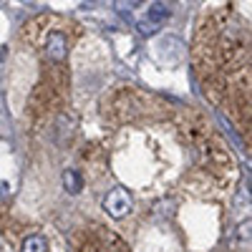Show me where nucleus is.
I'll return each mask as SVG.
<instances>
[{
    "label": "nucleus",
    "mask_w": 252,
    "mask_h": 252,
    "mask_svg": "<svg viewBox=\"0 0 252 252\" xmlns=\"http://www.w3.org/2000/svg\"><path fill=\"white\" fill-rule=\"evenodd\" d=\"M46 247H48V245H46V240L40 237V235H31V237L23 240V247H20V252H48Z\"/></svg>",
    "instance_id": "423d86ee"
},
{
    "label": "nucleus",
    "mask_w": 252,
    "mask_h": 252,
    "mask_svg": "<svg viewBox=\"0 0 252 252\" xmlns=\"http://www.w3.org/2000/svg\"><path fill=\"white\" fill-rule=\"evenodd\" d=\"M103 209H106L114 220L126 217V215L131 212V197H129V192L121 189V187L111 189V192L106 194V199H103Z\"/></svg>",
    "instance_id": "f03ea898"
},
{
    "label": "nucleus",
    "mask_w": 252,
    "mask_h": 252,
    "mask_svg": "<svg viewBox=\"0 0 252 252\" xmlns=\"http://www.w3.org/2000/svg\"><path fill=\"white\" fill-rule=\"evenodd\" d=\"M169 18V8H166L164 3H154L149 5V10H146V18L139 20V31L146 33V35H152L159 31V26L164 23V20Z\"/></svg>",
    "instance_id": "7ed1b4c3"
},
{
    "label": "nucleus",
    "mask_w": 252,
    "mask_h": 252,
    "mask_svg": "<svg viewBox=\"0 0 252 252\" xmlns=\"http://www.w3.org/2000/svg\"><path fill=\"white\" fill-rule=\"evenodd\" d=\"M8 192H10V184L8 182H0V202L8 197Z\"/></svg>",
    "instance_id": "0eeeda50"
},
{
    "label": "nucleus",
    "mask_w": 252,
    "mask_h": 252,
    "mask_svg": "<svg viewBox=\"0 0 252 252\" xmlns=\"http://www.w3.org/2000/svg\"><path fill=\"white\" fill-rule=\"evenodd\" d=\"M63 187H66V192H68V194H78V192H81V187H83L81 174L73 172V169H68L66 174H63Z\"/></svg>",
    "instance_id": "39448f33"
},
{
    "label": "nucleus",
    "mask_w": 252,
    "mask_h": 252,
    "mask_svg": "<svg viewBox=\"0 0 252 252\" xmlns=\"http://www.w3.org/2000/svg\"><path fill=\"white\" fill-rule=\"evenodd\" d=\"M66 56H68L66 35H63L61 31H51L46 35V58L53 61V63H61V61H66Z\"/></svg>",
    "instance_id": "20e7f679"
},
{
    "label": "nucleus",
    "mask_w": 252,
    "mask_h": 252,
    "mask_svg": "<svg viewBox=\"0 0 252 252\" xmlns=\"http://www.w3.org/2000/svg\"><path fill=\"white\" fill-rule=\"evenodd\" d=\"M197 66L224 103L237 109V121L250 126V26L235 13H217L197 38Z\"/></svg>",
    "instance_id": "f257e3e1"
}]
</instances>
